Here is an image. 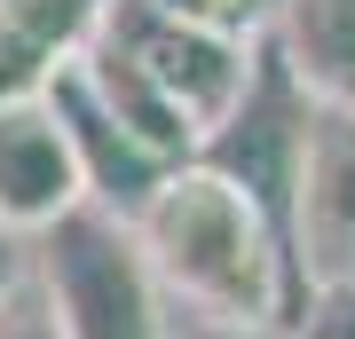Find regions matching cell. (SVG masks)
<instances>
[{
	"label": "cell",
	"mask_w": 355,
	"mask_h": 339,
	"mask_svg": "<svg viewBox=\"0 0 355 339\" xmlns=\"http://www.w3.org/2000/svg\"><path fill=\"white\" fill-rule=\"evenodd\" d=\"M135 237L150 252V277L166 300L237 315V324H292V252L268 229V214L214 166H174L135 214Z\"/></svg>",
	"instance_id": "obj_1"
},
{
	"label": "cell",
	"mask_w": 355,
	"mask_h": 339,
	"mask_svg": "<svg viewBox=\"0 0 355 339\" xmlns=\"http://www.w3.org/2000/svg\"><path fill=\"white\" fill-rule=\"evenodd\" d=\"M32 284L48 292L64 339H166V292L150 277L135 221L79 198L32 237Z\"/></svg>",
	"instance_id": "obj_2"
},
{
	"label": "cell",
	"mask_w": 355,
	"mask_h": 339,
	"mask_svg": "<svg viewBox=\"0 0 355 339\" xmlns=\"http://www.w3.org/2000/svg\"><path fill=\"white\" fill-rule=\"evenodd\" d=\"M95 32L111 40L119 55H135L142 71L158 79L166 95L182 103V119L198 126V142L245 103V79H253V48L261 40H229V32H205V24H182V16H158L142 0H103Z\"/></svg>",
	"instance_id": "obj_3"
},
{
	"label": "cell",
	"mask_w": 355,
	"mask_h": 339,
	"mask_svg": "<svg viewBox=\"0 0 355 339\" xmlns=\"http://www.w3.org/2000/svg\"><path fill=\"white\" fill-rule=\"evenodd\" d=\"M284 252L300 292L355 277V111L347 103H308L292 205H284Z\"/></svg>",
	"instance_id": "obj_4"
},
{
	"label": "cell",
	"mask_w": 355,
	"mask_h": 339,
	"mask_svg": "<svg viewBox=\"0 0 355 339\" xmlns=\"http://www.w3.org/2000/svg\"><path fill=\"white\" fill-rule=\"evenodd\" d=\"M79 198H87V182H79V158H71V134L55 119V103L40 87L8 95L0 103V229L32 245Z\"/></svg>",
	"instance_id": "obj_5"
},
{
	"label": "cell",
	"mask_w": 355,
	"mask_h": 339,
	"mask_svg": "<svg viewBox=\"0 0 355 339\" xmlns=\"http://www.w3.org/2000/svg\"><path fill=\"white\" fill-rule=\"evenodd\" d=\"M40 95L55 103V119H64V134H71V158H79V182H87V198L135 221V214H142V198H150V189L174 174V166L150 158V150L127 134V126H119V119L87 95V79H79V63H71V55L55 63L48 79H40Z\"/></svg>",
	"instance_id": "obj_6"
},
{
	"label": "cell",
	"mask_w": 355,
	"mask_h": 339,
	"mask_svg": "<svg viewBox=\"0 0 355 339\" xmlns=\"http://www.w3.org/2000/svg\"><path fill=\"white\" fill-rule=\"evenodd\" d=\"M71 63H79V79H87V95H95L119 126H127L150 158H166V166H190V158H198V126L182 119V103L166 95L135 55H119L103 32H87V48H79Z\"/></svg>",
	"instance_id": "obj_7"
},
{
	"label": "cell",
	"mask_w": 355,
	"mask_h": 339,
	"mask_svg": "<svg viewBox=\"0 0 355 339\" xmlns=\"http://www.w3.org/2000/svg\"><path fill=\"white\" fill-rule=\"evenodd\" d=\"M268 40H277L284 71L316 103L355 111V0H277Z\"/></svg>",
	"instance_id": "obj_8"
},
{
	"label": "cell",
	"mask_w": 355,
	"mask_h": 339,
	"mask_svg": "<svg viewBox=\"0 0 355 339\" xmlns=\"http://www.w3.org/2000/svg\"><path fill=\"white\" fill-rule=\"evenodd\" d=\"M95 16H103V0H0V24H8L40 63H64L87 48V32H95Z\"/></svg>",
	"instance_id": "obj_9"
},
{
	"label": "cell",
	"mask_w": 355,
	"mask_h": 339,
	"mask_svg": "<svg viewBox=\"0 0 355 339\" xmlns=\"http://www.w3.org/2000/svg\"><path fill=\"white\" fill-rule=\"evenodd\" d=\"M158 16H182V24H205V32H229V40H261L277 0H142Z\"/></svg>",
	"instance_id": "obj_10"
},
{
	"label": "cell",
	"mask_w": 355,
	"mask_h": 339,
	"mask_svg": "<svg viewBox=\"0 0 355 339\" xmlns=\"http://www.w3.org/2000/svg\"><path fill=\"white\" fill-rule=\"evenodd\" d=\"M292 339H355V277L308 284L292 300Z\"/></svg>",
	"instance_id": "obj_11"
},
{
	"label": "cell",
	"mask_w": 355,
	"mask_h": 339,
	"mask_svg": "<svg viewBox=\"0 0 355 339\" xmlns=\"http://www.w3.org/2000/svg\"><path fill=\"white\" fill-rule=\"evenodd\" d=\"M0 339H64V324H55V308H48V292L32 284V261H24V277L0 292Z\"/></svg>",
	"instance_id": "obj_12"
},
{
	"label": "cell",
	"mask_w": 355,
	"mask_h": 339,
	"mask_svg": "<svg viewBox=\"0 0 355 339\" xmlns=\"http://www.w3.org/2000/svg\"><path fill=\"white\" fill-rule=\"evenodd\" d=\"M166 339H292V324H237V315H205L166 300Z\"/></svg>",
	"instance_id": "obj_13"
},
{
	"label": "cell",
	"mask_w": 355,
	"mask_h": 339,
	"mask_svg": "<svg viewBox=\"0 0 355 339\" xmlns=\"http://www.w3.org/2000/svg\"><path fill=\"white\" fill-rule=\"evenodd\" d=\"M48 71H55V63H40V55L24 48V40H16L8 24H0V103H8V95H32Z\"/></svg>",
	"instance_id": "obj_14"
},
{
	"label": "cell",
	"mask_w": 355,
	"mask_h": 339,
	"mask_svg": "<svg viewBox=\"0 0 355 339\" xmlns=\"http://www.w3.org/2000/svg\"><path fill=\"white\" fill-rule=\"evenodd\" d=\"M16 245H24V237H8V229H0V292L24 277V252H16Z\"/></svg>",
	"instance_id": "obj_15"
}]
</instances>
